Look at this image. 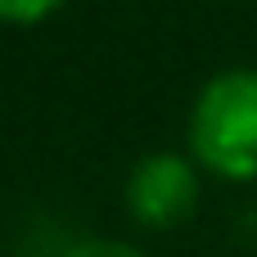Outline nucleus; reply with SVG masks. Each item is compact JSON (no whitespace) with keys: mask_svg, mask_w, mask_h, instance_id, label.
<instances>
[{"mask_svg":"<svg viewBox=\"0 0 257 257\" xmlns=\"http://www.w3.org/2000/svg\"><path fill=\"white\" fill-rule=\"evenodd\" d=\"M190 149L221 181L257 176V72H217L190 108Z\"/></svg>","mask_w":257,"mask_h":257,"instance_id":"obj_1","label":"nucleus"},{"mask_svg":"<svg viewBox=\"0 0 257 257\" xmlns=\"http://www.w3.org/2000/svg\"><path fill=\"white\" fill-rule=\"evenodd\" d=\"M63 0H0V23H41L59 9Z\"/></svg>","mask_w":257,"mask_h":257,"instance_id":"obj_3","label":"nucleus"},{"mask_svg":"<svg viewBox=\"0 0 257 257\" xmlns=\"http://www.w3.org/2000/svg\"><path fill=\"white\" fill-rule=\"evenodd\" d=\"M126 208L149 230L181 226L199 208V176H194L190 158H181V154L140 158L131 167V181H126Z\"/></svg>","mask_w":257,"mask_h":257,"instance_id":"obj_2","label":"nucleus"},{"mask_svg":"<svg viewBox=\"0 0 257 257\" xmlns=\"http://www.w3.org/2000/svg\"><path fill=\"white\" fill-rule=\"evenodd\" d=\"M59 257H145L131 244H117V239H81V244H68Z\"/></svg>","mask_w":257,"mask_h":257,"instance_id":"obj_4","label":"nucleus"}]
</instances>
